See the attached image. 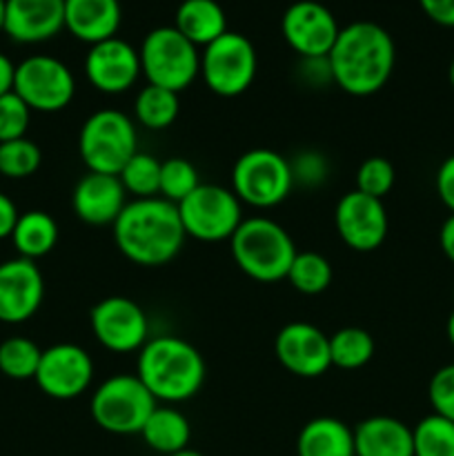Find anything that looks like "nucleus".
<instances>
[{
	"label": "nucleus",
	"instance_id": "obj_1",
	"mask_svg": "<svg viewBox=\"0 0 454 456\" xmlns=\"http://www.w3.org/2000/svg\"><path fill=\"white\" fill-rule=\"evenodd\" d=\"M328 61L334 85L350 96L363 98L381 92L392 78L396 47L387 29L377 22L359 20L341 27Z\"/></svg>",
	"mask_w": 454,
	"mask_h": 456
},
{
	"label": "nucleus",
	"instance_id": "obj_2",
	"mask_svg": "<svg viewBox=\"0 0 454 456\" xmlns=\"http://www.w3.org/2000/svg\"><path fill=\"white\" fill-rule=\"evenodd\" d=\"M111 227L118 252L141 267L167 265L187 239L178 208L160 196L127 203Z\"/></svg>",
	"mask_w": 454,
	"mask_h": 456
},
{
	"label": "nucleus",
	"instance_id": "obj_3",
	"mask_svg": "<svg viewBox=\"0 0 454 456\" xmlns=\"http://www.w3.org/2000/svg\"><path fill=\"white\" fill-rule=\"evenodd\" d=\"M136 377L160 403H182L203 387L205 359L182 337L158 334L138 350Z\"/></svg>",
	"mask_w": 454,
	"mask_h": 456
},
{
	"label": "nucleus",
	"instance_id": "obj_4",
	"mask_svg": "<svg viewBox=\"0 0 454 456\" xmlns=\"http://www.w3.org/2000/svg\"><path fill=\"white\" fill-rule=\"evenodd\" d=\"M230 249L239 270L258 283H279L285 279L298 254L289 232L265 216L243 218L230 239Z\"/></svg>",
	"mask_w": 454,
	"mask_h": 456
},
{
	"label": "nucleus",
	"instance_id": "obj_5",
	"mask_svg": "<svg viewBox=\"0 0 454 456\" xmlns=\"http://www.w3.org/2000/svg\"><path fill=\"white\" fill-rule=\"evenodd\" d=\"M78 151L89 172L118 176L138 151L136 123L120 110L93 111L80 127Z\"/></svg>",
	"mask_w": 454,
	"mask_h": 456
},
{
	"label": "nucleus",
	"instance_id": "obj_6",
	"mask_svg": "<svg viewBox=\"0 0 454 456\" xmlns=\"http://www.w3.org/2000/svg\"><path fill=\"white\" fill-rule=\"evenodd\" d=\"M147 85L181 94L200 76V52L174 25L156 27L138 49Z\"/></svg>",
	"mask_w": 454,
	"mask_h": 456
},
{
	"label": "nucleus",
	"instance_id": "obj_7",
	"mask_svg": "<svg viewBox=\"0 0 454 456\" xmlns=\"http://www.w3.org/2000/svg\"><path fill=\"white\" fill-rule=\"evenodd\" d=\"M158 401L136 374H114L93 390L89 412L93 423L109 435H141Z\"/></svg>",
	"mask_w": 454,
	"mask_h": 456
},
{
	"label": "nucleus",
	"instance_id": "obj_8",
	"mask_svg": "<svg viewBox=\"0 0 454 456\" xmlns=\"http://www.w3.org/2000/svg\"><path fill=\"white\" fill-rule=\"evenodd\" d=\"M294 187L292 167L274 150H249L231 167V187L240 203L256 209H270L283 203Z\"/></svg>",
	"mask_w": 454,
	"mask_h": 456
},
{
	"label": "nucleus",
	"instance_id": "obj_9",
	"mask_svg": "<svg viewBox=\"0 0 454 456\" xmlns=\"http://www.w3.org/2000/svg\"><path fill=\"white\" fill-rule=\"evenodd\" d=\"M256 49L239 31L227 29L200 52V78L209 92L223 98H236L247 92L256 78Z\"/></svg>",
	"mask_w": 454,
	"mask_h": 456
},
{
	"label": "nucleus",
	"instance_id": "obj_10",
	"mask_svg": "<svg viewBox=\"0 0 454 456\" xmlns=\"http://www.w3.org/2000/svg\"><path fill=\"white\" fill-rule=\"evenodd\" d=\"M176 208L185 234L203 243L230 240L243 223V203L223 185L200 183Z\"/></svg>",
	"mask_w": 454,
	"mask_h": 456
},
{
	"label": "nucleus",
	"instance_id": "obj_11",
	"mask_svg": "<svg viewBox=\"0 0 454 456\" xmlns=\"http://www.w3.org/2000/svg\"><path fill=\"white\" fill-rule=\"evenodd\" d=\"M13 92L25 101L31 111L56 114L74 101L76 78L62 61L36 53L16 65Z\"/></svg>",
	"mask_w": 454,
	"mask_h": 456
},
{
	"label": "nucleus",
	"instance_id": "obj_12",
	"mask_svg": "<svg viewBox=\"0 0 454 456\" xmlns=\"http://www.w3.org/2000/svg\"><path fill=\"white\" fill-rule=\"evenodd\" d=\"M92 334L114 354L138 352L150 341V321L145 310L127 297H107L93 305L89 316Z\"/></svg>",
	"mask_w": 454,
	"mask_h": 456
},
{
	"label": "nucleus",
	"instance_id": "obj_13",
	"mask_svg": "<svg viewBox=\"0 0 454 456\" xmlns=\"http://www.w3.org/2000/svg\"><path fill=\"white\" fill-rule=\"evenodd\" d=\"M34 381L52 399H78L93 381V361L76 343H56L43 350Z\"/></svg>",
	"mask_w": 454,
	"mask_h": 456
},
{
	"label": "nucleus",
	"instance_id": "obj_14",
	"mask_svg": "<svg viewBox=\"0 0 454 456\" xmlns=\"http://www.w3.org/2000/svg\"><path fill=\"white\" fill-rule=\"evenodd\" d=\"M280 31L298 58H323L332 52L341 27L325 4L316 0H298L285 9Z\"/></svg>",
	"mask_w": 454,
	"mask_h": 456
},
{
	"label": "nucleus",
	"instance_id": "obj_15",
	"mask_svg": "<svg viewBox=\"0 0 454 456\" xmlns=\"http://www.w3.org/2000/svg\"><path fill=\"white\" fill-rule=\"evenodd\" d=\"M334 225L343 243L354 252H374L387 239L390 221L383 200L361 194L359 190L347 191L338 199L334 209Z\"/></svg>",
	"mask_w": 454,
	"mask_h": 456
},
{
	"label": "nucleus",
	"instance_id": "obj_16",
	"mask_svg": "<svg viewBox=\"0 0 454 456\" xmlns=\"http://www.w3.org/2000/svg\"><path fill=\"white\" fill-rule=\"evenodd\" d=\"M274 354L289 374L301 379L323 377L329 368V337L312 323H288L279 330Z\"/></svg>",
	"mask_w": 454,
	"mask_h": 456
},
{
	"label": "nucleus",
	"instance_id": "obj_17",
	"mask_svg": "<svg viewBox=\"0 0 454 456\" xmlns=\"http://www.w3.org/2000/svg\"><path fill=\"white\" fill-rule=\"evenodd\" d=\"M141 74L138 49L118 36L92 45L85 56V76L89 85L101 94L116 96L127 92L136 85Z\"/></svg>",
	"mask_w": 454,
	"mask_h": 456
},
{
	"label": "nucleus",
	"instance_id": "obj_18",
	"mask_svg": "<svg viewBox=\"0 0 454 456\" xmlns=\"http://www.w3.org/2000/svg\"><path fill=\"white\" fill-rule=\"evenodd\" d=\"M45 297V281L36 261L9 258L0 263V323L18 325L38 312Z\"/></svg>",
	"mask_w": 454,
	"mask_h": 456
},
{
	"label": "nucleus",
	"instance_id": "obj_19",
	"mask_svg": "<svg viewBox=\"0 0 454 456\" xmlns=\"http://www.w3.org/2000/svg\"><path fill=\"white\" fill-rule=\"evenodd\" d=\"M127 205V191L118 176L87 172L74 187L71 208L83 223L93 227L114 225Z\"/></svg>",
	"mask_w": 454,
	"mask_h": 456
},
{
	"label": "nucleus",
	"instance_id": "obj_20",
	"mask_svg": "<svg viewBox=\"0 0 454 456\" xmlns=\"http://www.w3.org/2000/svg\"><path fill=\"white\" fill-rule=\"evenodd\" d=\"M62 29L65 0H7L3 31L16 43H45Z\"/></svg>",
	"mask_w": 454,
	"mask_h": 456
},
{
	"label": "nucleus",
	"instance_id": "obj_21",
	"mask_svg": "<svg viewBox=\"0 0 454 456\" xmlns=\"http://www.w3.org/2000/svg\"><path fill=\"white\" fill-rule=\"evenodd\" d=\"M120 22L118 0H65V29L89 47L114 38Z\"/></svg>",
	"mask_w": 454,
	"mask_h": 456
},
{
	"label": "nucleus",
	"instance_id": "obj_22",
	"mask_svg": "<svg viewBox=\"0 0 454 456\" xmlns=\"http://www.w3.org/2000/svg\"><path fill=\"white\" fill-rule=\"evenodd\" d=\"M356 456H414L412 428L394 417H369L354 428Z\"/></svg>",
	"mask_w": 454,
	"mask_h": 456
},
{
	"label": "nucleus",
	"instance_id": "obj_23",
	"mask_svg": "<svg viewBox=\"0 0 454 456\" xmlns=\"http://www.w3.org/2000/svg\"><path fill=\"white\" fill-rule=\"evenodd\" d=\"M296 456H356L354 430L341 419H312L298 432Z\"/></svg>",
	"mask_w": 454,
	"mask_h": 456
},
{
	"label": "nucleus",
	"instance_id": "obj_24",
	"mask_svg": "<svg viewBox=\"0 0 454 456\" xmlns=\"http://www.w3.org/2000/svg\"><path fill=\"white\" fill-rule=\"evenodd\" d=\"M174 27L196 47H207L227 31V16L216 0H182Z\"/></svg>",
	"mask_w": 454,
	"mask_h": 456
},
{
	"label": "nucleus",
	"instance_id": "obj_25",
	"mask_svg": "<svg viewBox=\"0 0 454 456\" xmlns=\"http://www.w3.org/2000/svg\"><path fill=\"white\" fill-rule=\"evenodd\" d=\"M142 441L154 452L169 456L190 448L191 426L185 414L174 405H156L141 430Z\"/></svg>",
	"mask_w": 454,
	"mask_h": 456
},
{
	"label": "nucleus",
	"instance_id": "obj_26",
	"mask_svg": "<svg viewBox=\"0 0 454 456\" xmlns=\"http://www.w3.org/2000/svg\"><path fill=\"white\" fill-rule=\"evenodd\" d=\"M12 243L18 256L29 258V261L47 256L58 243L56 221L43 209H29L18 216L12 232Z\"/></svg>",
	"mask_w": 454,
	"mask_h": 456
},
{
	"label": "nucleus",
	"instance_id": "obj_27",
	"mask_svg": "<svg viewBox=\"0 0 454 456\" xmlns=\"http://www.w3.org/2000/svg\"><path fill=\"white\" fill-rule=\"evenodd\" d=\"M178 111H181V101L176 92L145 85L134 101V123L151 132H160L176 123Z\"/></svg>",
	"mask_w": 454,
	"mask_h": 456
},
{
	"label": "nucleus",
	"instance_id": "obj_28",
	"mask_svg": "<svg viewBox=\"0 0 454 456\" xmlns=\"http://www.w3.org/2000/svg\"><path fill=\"white\" fill-rule=\"evenodd\" d=\"M374 338L363 328H343L329 337V361L338 370H361L372 361Z\"/></svg>",
	"mask_w": 454,
	"mask_h": 456
},
{
	"label": "nucleus",
	"instance_id": "obj_29",
	"mask_svg": "<svg viewBox=\"0 0 454 456\" xmlns=\"http://www.w3.org/2000/svg\"><path fill=\"white\" fill-rule=\"evenodd\" d=\"M332 265L328 258L319 252H298L294 256L292 265L285 279L289 281L296 292L307 294V297H316V294L325 292L332 283Z\"/></svg>",
	"mask_w": 454,
	"mask_h": 456
},
{
	"label": "nucleus",
	"instance_id": "obj_30",
	"mask_svg": "<svg viewBox=\"0 0 454 456\" xmlns=\"http://www.w3.org/2000/svg\"><path fill=\"white\" fill-rule=\"evenodd\" d=\"M414 456H454V423L441 414H427L412 428Z\"/></svg>",
	"mask_w": 454,
	"mask_h": 456
},
{
	"label": "nucleus",
	"instance_id": "obj_31",
	"mask_svg": "<svg viewBox=\"0 0 454 456\" xmlns=\"http://www.w3.org/2000/svg\"><path fill=\"white\" fill-rule=\"evenodd\" d=\"M160 165H163V160L138 150L118 174L125 191L136 196V199H154V196H158Z\"/></svg>",
	"mask_w": 454,
	"mask_h": 456
},
{
	"label": "nucleus",
	"instance_id": "obj_32",
	"mask_svg": "<svg viewBox=\"0 0 454 456\" xmlns=\"http://www.w3.org/2000/svg\"><path fill=\"white\" fill-rule=\"evenodd\" d=\"M43 350L31 338L12 337L0 343V372L13 381H27L38 372Z\"/></svg>",
	"mask_w": 454,
	"mask_h": 456
},
{
	"label": "nucleus",
	"instance_id": "obj_33",
	"mask_svg": "<svg viewBox=\"0 0 454 456\" xmlns=\"http://www.w3.org/2000/svg\"><path fill=\"white\" fill-rule=\"evenodd\" d=\"M43 163L40 147L27 136L0 142V176L22 181L38 172Z\"/></svg>",
	"mask_w": 454,
	"mask_h": 456
},
{
	"label": "nucleus",
	"instance_id": "obj_34",
	"mask_svg": "<svg viewBox=\"0 0 454 456\" xmlns=\"http://www.w3.org/2000/svg\"><path fill=\"white\" fill-rule=\"evenodd\" d=\"M199 185H200L199 172H196V167L190 163V160L181 159V156H174V159L163 160V165H160V190H158L160 199L178 205L181 200H185Z\"/></svg>",
	"mask_w": 454,
	"mask_h": 456
},
{
	"label": "nucleus",
	"instance_id": "obj_35",
	"mask_svg": "<svg viewBox=\"0 0 454 456\" xmlns=\"http://www.w3.org/2000/svg\"><path fill=\"white\" fill-rule=\"evenodd\" d=\"M396 181V172L392 163L383 156H369L359 165L356 172V190L372 199L383 200L392 191Z\"/></svg>",
	"mask_w": 454,
	"mask_h": 456
},
{
	"label": "nucleus",
	"instance_id": "obj_36",
	"mask_svg": "<svg viewBox=\"0 0 454 456\" xmlns=\"http://www.w3.org/2000/svg\"><path fill=\"white\" fill-rule=\"evenodd\" d=\"M31 110L16 92L0 96V142L22 138L29 129Z\"/></svg>",
	"mask_w": 454,
	"mask_h": 456
},
{
	"label": "nucleus",
	"instance_id": "obj_37",
	"mask_svg": "<svg viewBox=\"0 0 454 456\" xmlns=\"http://www.w3.org/2000/svg\"><path fill=\"white\" fill-rule=\"evenodd\" d=\"M289 167H292L294 185L314 190V187H320L328 181L329 160L320 151L303 150L294 156V160H289Z\"/></svg>",
	"mask_w": 454,
	"mask_h": 456
},
{
	"label": "nucleus",
	"instance_id": "obj_38",
	"mask_svg": "<svg viewBox=\"0 0 454 456\" xmlns=\"http://www.w3.org/2000/svg\"><path fill=\"white\" fill-rule=\"evenodd\" d=\"M427 399H430L432 412L454 423V363L443 365L432 374Z\"/></svg>",
	"mask_w": 454,
	"mask_h": 456
},
{
	"label": "nucleus",
	"instance_id": "obj_39",
	"mask_svg": "<svg viewBox=\"0 0 454 456\" xmlns=\"http://www.w3.org/2000/svg\"><path fill=\"white\" fill-rule=\"evenodd\" d=\"M301 78L310 87H328V85H332V67H329L328 56L301 58Z\"/></svg>",
	"mask_w": 454,
	"mask_h": 456
},
{
	"label": "nucleus",
	"instance_id": "obj_40",
	"mask_svg": "<svg viewBox=\"0 0 454 456\" xmlns=\"http://www.w3.org/2000/svg\"><path fill=\"white\" fill-rule=\"evenodd\" d=\"M434 185L441 203L450 209V214H454V154L448 156V159L439 165Z\"/></svg>",
	"mask_w": 454,
	"mask_h": 456
},
{
	"label": "nucleus",
	"instance_id": "obj_41",
	"mask_svg": "<svg viewBox=\"0 0 454 456\" xmlns=\"http://www.w3.org/2000/svg\"><path fill=\"white\" fill-rule=\"evenodd\" d=\"M423 13L441 27H454V0H418Z\"/></svg>",
	"mask_w": 454,
	"mask_h": 456
},
{
	"label": "nucleus",
	"instance_id": "obj_42",
	"mask_svg": "<svg viewBox=\"0 0 454 456\" xmlns=\"http://www.w3.org/2000/svg\"><path fill=\"white\" fill-rule=\"evenodd\" d=\"M18 216H20V214H18L16 203H13L7 194L0 191V240L12 239V232L13 227H16Z\"/></svg>",
	"mask_w": 454,
	"mask_h": 456
},
{
	"label": "nucleus",
	"instance_id": "obj_43",
	"mask_svg": "<svg viewBox=\"0 0 454 456\" xmlns=\"http://www.w3.org/2000/svg\"><path fill=\"white\" fill-rule=\"evenodd\" d=\"M439 243H441V249H443L445 258H448L450 263H454V214H450V216L443 221V225H441Z\"/></svg>",
	"mask_w": 454,
	"mask_h": 456
},
{
	"label": "nucleus",
	"instance_id": "obj_44",
	"mask_svg": "<svg viewBox=\"0 0 454 456\" xmlns=\"http://www.w3.org/2000/svg\"><path fill=\"white\" fill-rule=\"evenodd\" d=\"M13 74H16V65L4 53H0V96L13 92Z\"/></svg>",
	"mask_w": 454,
	"mask_h": 456
},
{
	"label": "nucleus",
	"instance_id": "obj_45",
	"mask_svg": "<svg viewBox=\"0 0 454 456\" xmlns=\"http://www.w3.org/2000/svg\"><path fill=\"white\" fill-rule=\"evenodd\" d=\"M445 334H448L450 346L454 347V310L450 312V316H448V325H445Z\"/></svg>",
	"mask_w": 454,
	"mask_h": 456
},
{
	"label": "nucleus",
	"instance_id": "obj_46",
	"mask_svg": "<svg viewBox=\"0 0 454 456\" xmlns=\"http://www.w3.org/2000/svg\"><path fill=\"white\" fill-rule=\"evenodd\" d=\"M4 9H7V0H0V31L4 29Z\"/></svg>",
	"mask_w": 454,
	"mask_h": 456
},
{
	"label": "nucleus",
	"instance_id": "obj_47",
	"mask_svg": "<svg viewBox=\"0 0 454 456\" xmlns=\"http://www.w3.org/2000/svg\"><path fill=\"white\" fill-rule=\"evenodd\" d=\"M448 80H450V87L454 89V58H452V62H450V67H448Z\"/></svg>",
	"mask_w": 454,
	"mask_h": 456
},
{
	"label": "nucleus",
	"instance_id": "obj_48",
	"mask_svg": "<svg viewBox=\"0 0 454 456\" xmlns=\"http://www.w3.org/2000/svg\"><path fill=\"white\" fill-rule=\"evenodd\" d=\"M169 456H203L200 452H196V450H182V452H176V454H169Z\"/></svg>",
	"mask_w": 454,
	"mask_h": 456
}]
</instances>
